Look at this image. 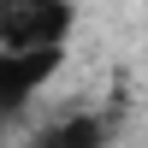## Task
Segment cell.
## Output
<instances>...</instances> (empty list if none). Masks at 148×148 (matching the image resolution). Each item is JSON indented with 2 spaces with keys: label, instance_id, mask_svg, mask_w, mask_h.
<instances>
[{
  "label": "cell",
  "instance_id": "cell-1",
  "mask_svg": "<svg viewBox=\"0 0 148 148\" xmlns=\"http://www.w3.org/2000/svg\"><path fill=\"white\" fill-rule=\"evenodd\" d=\"M71 30L65 0H0V59L18 53H59Z\"/></svg>",
  "mask_w": 148,
  "mask_h": 148
},
{
  "label": "cell",
  "instance_id": "cell-2",
  "mask_svg": "<svg viewBox=\"0 0 148 148\" xmlns=\"http://www.w3.org/2000/svg\"><path fill=\"white\" fill-rule=\"evenodd\" d=\"M59 53H18V59H0V113H18L47 77H53Z\"/></svg>",
  "mask_w": 148,
  "mask_h": 148
},
{
  "label": "cell",
  "instance_id": "cell-3",
  "mask_svg": "<svg viewBox=\"0 0 148 148\" xmlns=\"http://www.w3.org/2000/svg\"><path fill=\"white\" fill-rule=\"evenodd\" d=\"M101 142H107V130L95 125V119H65V125L42 130L30 148H101Z\"/></svg>",
  "mask_w": 148,
  "mask_h": 148
}]
</instances>
